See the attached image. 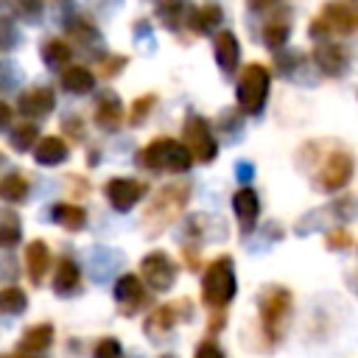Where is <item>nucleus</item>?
<instances>
[{"label":"nucleus","mask_w":358,"mask_h":358,"mask_svg":"<svg viewBox=\"0 0 358 358\" xmlns=\"http://www.w3.org/2000/svg\"><path fill=\"white\" fill-rule=\"evenodd\" d=\"M268 87H271V73L266 64L260 62H249L241 76H238V87H235V98L243 115H260L266 101H268Z\"/></svg>","instance_id":"1"},{"label":"nucleus","mask_w":358,"mask_h":358,"mask_svg":"<svg viewBox=\"0 0 358 358\" xmlns=\"http://www.w3.org/2000/svg\"><path fill=\"white\" fill-rule=\"evenodd\" d=\"M140 162L148 171H165V173H182L193 165V154L185 143L173 137H157L140 151Z\"/></svg>","instance_id":"2"},{"label":"nucleus","mask_w":358,"mask_h":358,"mask_svg":"<svg viewBox=\"0 0 358 358\" xmlns=\"http://www.w3.org/2000/svg\"><path fill=\"white\" fill-rule=\"evenodd\" d=\"M235 296V268H232V257L229 255H221L215 257L204 274H201V299L215 308V310H224L227 302Z\"/></svg>","instance_id":"3"},{"label":"nucleus","mask_w":358,"mask_h":358,"mask_svg":"<svg viewBox=\"0 0 358 358\" xmlns=\"http://www.w3.org/2000/svg\"><path fill=\"white\" fill-rule=\"evenodd\" d=\"M187 196H190V187H187L185 182L165 185V187L157 193V199L151 201V207L145 210V227H148V232L157 235V232H162L168 224H173L176 215L182 213Z\"/></svg>","instance_id":"4"},{"label":"nucleus","mask_w":358,"mask_h":358,"mask_svg":"<svg viewBox=\"0 0 358 358\" xmlns=\"http://www.w3.org/2000/svg\"><path fill=\"white\" fill-rule=\"evenodd\" d=\"M291 313V291L282 285H268L260 294V324L268 341H280L285 330V319Z\"/></svg>","instance_id":"5"},{"label":"nucleus","mask_w":358,"mask_h":358,"mask_svg":"<svg viewBox=\"0 0 358 358\" xmlns=\"http://www.w3.org/2000/svg\"><path fill=\"white\" fill-rule=\"evenodd\" d=\"M352 171H355V162H352V154L338 148V151H330L322 162V168L313 173V185L324 193H333V190H341L350 179H352Z\"/></svg>","instance_id":"6"},{"label":"nucleus","mask_w":358,"mask_h":358,"mask_svg":"<svg viewBox=\"0 0 358 358\" xmlns=\"http://www.w3.org/2000/svg\"><path fill=\"white\" fill-rule=\"evenodd\" d=\"M355 31V14L350 11V6L347 3H327L324 8H322V14L310 22V36H316V39H322V36H327V34H338V36H347V34H352Z\"/></svg>","instance_id":"7"},{"label":"nucleus","mask_w":358,"mask_h":358,"mask_svg":"<svg viewBox=\"0 0 358 358\" xmlns=\"http://www.w3.org/2000/svg\"><path fill=\"white\" fill-rule=\"evenodd\" d=\"M185 145L190 148L193 159L199 162H213L218 154V143L210 131V123L201 115H187L185 120Z\"/></svg>","instance_id":"8"},{"label":"nucleus","mask_w":358,"mask_h":358,"mask_svg":"<svg viewBox=\"0 0 358 358\" xmlns=\"http://www.w3.org/2000/svg\"><path fill=\"white\" fill-rule=\"evenodd\" d=\"M145 190H148L145 182H140V179H129V176H112V179L103 185L106 201H109L117 213L131 210V207L145 196Z\"/></svg>","instance_id":"9"},{"label":"nucleus","mask_w":358,"mask_h":358,"mask_svg":"<svg viewBox=\"0 0 358 358\" xmlns=\"http://www.w3.org/2000/svg\"><path fill=\"white\" fill-rule=\"evenodd\" d=\"M140 274L154 291H168L176 280V266L165 252H148L140 263Z\"/></svg>","instance_id":"10"},{"label":"nucleus","mask_w":358,"mask_h":358,"mask_svg":"<svg viewBox=\"0 0 358 358\" xmlns=\"http://www.w3.org/2000/svg\"><path fill=\"white\" fill-rule=\"evenodd\" d=\"M53 106H56V95H53V90H48V87H31V90L22 92L20 101H17V109H20V115H25V117H45V115L53 112Z\"/></svg>","instance_id":"11"},{"label":"nucleus","mask_w":358,"mask_h":358,"mask_svg":"<svg viewBox=\"0 0 358 358\" xmlns=\"http://www.w3.org/2000/svg\"><path fill=\"white\" fill-rule=\"evenodd\" d=\"M115 299L120 305V313L131 316L143 302H145V291H143V280L137 274H123L115 282Z\"/></svg>","instance_id":"12"},{"label":"nucleus","mask_w":358,"mask_h":358,"mask_svg":"<svg viewBox=\"0 0 358 358\" xmlns=\"http://www.w3.org/2000/svg\"><path fill=\"white\" fill-rule=\"evenodd\" d=\"M232 210L238 215V224H241V232H252L255 224H257V215H260V199L252 187H241L235 196H232Z\"/></svg>","instance_id":"13"},{"label":"nucleus","mask_w":358,"mask_h":358,"mask_svg":"<svg viewBox=\"0 0 358 358\" xmlns=\"http://www.w3.org/2000/svg\"><path fill=\"white\" fill-rule=\"evenodd\" d=\"M313 62L319 64V70L324 76H344L347 70V50L341 45H333V42H319L313 48Z\"/></svg>","instance_id":"14"},{"label":"nucleus","mask_w":358,"mask_h":358,"mask_svg":"<svg viewBox=\"0 0 358 358\" xmlns=\"http://www.w3.org/2000/svg\"><path fill=\"white\" fill-rule=\"evenodd\" d=\"M213 50H215V62L224 73H235L238 62H241V45L235 39L232 31H218L215 34V42H213Z\"/></svg>","instance_id":"15"},{"label":"nucleus","mask_w":358,"mask_h":358,"mask_svg":"<svg viewBox=\"0 0 358 358\" xmlns=\"http://www.w3.org/2000/svg\"><path fill=\"white\" fill-rule=\"evenodd\" d=\"M48 266H50V249H48V243L45 241H31L25 246V268H28L31 282L39 285L42 277H45V271H48Z\"/></svg>","instance_id":"16"},{"label":"nucleus","mask_w":358,"mask_h":358,"mask_svg":"<svg viewBox=\"0 0 358 358\" xmlns=\"http://www.w3.org/2000/svg\"><path fill=\"white\" fill-rule=\"evenodd\" d=\"M59 81H62V87H64L67 92H73V95H84V92H90V90L95 87V76H92L84 64H70V67H64L62 76H59Z\"/></svg>","instance_id":"17"},{"label":"nucleus","mask_w":358,"mask_h":358,"mask_svg":"<svg viewBox=\"0 0 358 358\" xmlns=\"http://www.w3.org/2000/svg\"><path fill=\"white\" fill-rule=\"evenodd\" d=\"M67 143L62 140V137H42L39 143H36V148H34V159H36V165H59V162H64V157H67Z\"/></svg>","instance_id":"18"},{"label":"nucleus","mask_w":358,"mask_h":358,"mask_svg":"<svg viewBox=\"0 0 358 358\" xmlns=\"http://www.w3.org/2000/svg\"><path fill=\"white\" fill-rule=\"evenodd\" d=\"M95 123H98L103 131H117L120 123H123V103H120V98H115V95L103 98V101L95 106Z\"/></svg>","instance_id":"19"},{"label":"nucleus","mask_w":358,"mask_h":358,"mask_svg":"<svg viewBox=\"0 0 358 358\" xmlns=\"http://www.w3.org/2000/svg\"><path fill=\"white\" fill-rule=\"evenodd\" d=\"M78 282H81L78 266H76L70 257H62V260H59V266H56L53 291H56L59 296H67V294H76V291H78Z\"/></svg>","instance_id":"20"},{"label":"nucleus","mask_w":358,"mask_h":358,"mask_svg":"<svg viewBox=\"0 0 358 358\" xmlns=\"http://www.w3.org/2000/svg\"><path fill=\"white\" fill-rule=\"evenodd\" d=\"M176 305H159V308H154L151 313H148V319H145V333L151 336V338H159V336H165L173 324H176Z\"/></svg>","instance_id":"21"},{"label":"nucleus","mask_w":358,"mask_h":358,"mask_svg":"<svg viewBox=\"0 0 358 358\" xmlns=\"http://www.w3.org/2000/svg\"><path fill=\"white\" fill-rule=\"evenodd\" d=\"M288 34H291L288 11H280V14H274V17L266 22V28H263V42H266L268 48H282L285 39H288Z\"/></svg>","instance_id":"22"},{"label":"nucleus","mask_w":358,"mask_h":358,"mask_svg":"<svg viewBox=\"0 0 358 358\" xmlns=\"http://www.w3.org/2000/svg\"><path fill=\"white\" fill-rule=\"evenodd\" d=\"M53 218H56V224H62V227L70 229V232H78V229H84V224H87L84 207L70 204V201L56 204V207H53Z\"/></svg>","instance_id":"23"},{"label":"nucleus","mask_w":358,"mask_h":358,"mask_svg":"<svg viewBox=\"0 0 358 358\" xmlns=\"http://www.w3.org/2000/svg\"><path fill=\"white\" fill-rule=\"evenodd\" d=\"M187 22H190L193 34H210L221 22V8L218 6H199V8L190 11Z\"/></svg>","instance_id":"24"},{"label":"nucleus","mask_w":358,"mask_h":358,"mask_svg":"<svg viewBox=\"0 0 358 358\" xmlns=\"http://www.w3.org/2000/svg\"><path fill=\"white\" fill-rule=\"evenodd\" d=\"M28 187H31V185H28V176L20 173V171H11V173H6L3 182H0V196H3L6 201L17 204V201H25Z\"/></svg>","instance_id":"25"},{"label":"nucleus","mask_w":358,"mask_h":358,"mask_svg":"<svg viewBox=\"0 0 358 358\" xmlns=\"http://www.w3.org/2000/svg\"><path fill=\"white\" fill-rule=\"evenodd\" d=\"M42 59H45V64H50V67H70L67 62H70V56H73V50H70V42L67 39H48V42H42Z\"/></svg>","instance_id":"26"},{"label":"nucleus","mask_w":358,"mask_h":358,"mask_svg":"<svg viewBox=\"0 0 358 358\" xmlns=\"http://www.w3.org/2000/svg\"><path fill=\"white\" fill-rule=\"evenodd\" d=\"M50 341H53V327L50 324H36L20 338V352H39V350L50 347Z\"/></svg>","instance_id":"27"},{"label":"nucleus","mask_w":358,"mask_h":358,"mask_svg":"<svg viewBox=\"0 0 358 358\" xmlns=\"http://www.w3.org/2000/svg\"><path fill=\"white\" fill-rule=\"evenodd\" d=\"M36 134H39L36 123H20V126L11 129V134H8V145H11L14 151H28L34 143H39Z\"/></svg>","instance_id":"28"},{"label":"nucleus","mask_w":358,"mask_h":358,"mask_svg":"<svg viewBox=\"0 0 358 358\" xmlns=\"http://www.w3.org/2000/svg\"><path fill=\"white\" fill-rule=\"evenodd\" d=\"M20 235H22V229H20L17 213L3 210V215H0V243H3V246H14V243L20 241Z\"/></svg>","instance_id":"29"},{"label":"nucleus","mask_w":358,"mask_h":358,"mask_svg":"<svg viewBox=\"0 0 358 358\" xmlns=\"http://www.w3.org/2000/svg\"><path fill=\"white\" fill-rule=\"evenodd\" d=\"M25 305H28V296H25V291H22V288L8 285V288H3V291H0V308H3L6 313H22V310H25Z\"/></svg>","instance_id":"30"},{"label":"nucleus","mask_w":358,"mask_h":358,"mask_svg":"<svg viewBox=\"0 0 358 358\" xmlns=\"http://www.w3.org/2000/svg\"><path fill=\"white\" fill-rule=\"evenodd\" d=\"M185 8H187L185 0H159V17L165 20L168 28H176V25L182 22Z\"/></svg>","instance_id":"31"},{"label":"nucleus","mask_w":358,"mask_h":358,"mask_svg":"<svg viewBox=\"0 0 358 358\" xmlns=\"http://www.w3.org/2000/svg\"><path fill=\"white\" fill-rule=\"evenodd\" d=\"M157 103V95L154 92H148V95H140L134 103H131V112H129V123L131 126H140L145 117H148V112H151V106Z\"/></svg>","instance_id":"32"},{"label":"nucleus","mask_w":358,"mask_h":358,"mask_svg":"<svg viewBox=\"0 0 358 358\" xmlns=\"http://www.w3.org/2000/svg\"><path fill=\"white\" fill-rule=\"evenodd\" d=\"M92 358H120V341L117 338H101L92 350Z\"/></svg>","instance_id":"33"},{"label":"nucleus","mask_w":358,"mask_h":358,"mask_svg":"<svg viewBox=\"0 0 358 358\" xmlns=\"http://www.w3.org/2000/svg\"><path fill=\"white\" fill-rule=\"evenodd\" d=\"M126 64H129V59H126V56H120V53H115V56H109V59H103V62H101V76H103V78L117 76Z\"/></svg>","instance_id":"34"},{"label":"nucleus","mask_w":358,"mask_h":358,"mask_svg":"<svg viewBox=\"0 0 358 358\" xmlns=\"http://www.w3.org/2000/svg\"><path fill=\"white\" fill-rule=\"evenodd\" d=\"M193 358H224V352H221V347L213 338H204V341H199Z\"/></svg>","instance_id":"35"},{"label":"nucleus","mask_w":358,"mask_h":358,"mask_svg":"<svg viewBox=\"0 0 358 358\" xmlns=\"http://www.w3.org/2000/svg\"><path fill=\"white\" fill-rule=\"evenodd\" d=\"M352 243V238L344 232V229H333L327 232V249H347Z\"/></svg>","instance_id":"36"},{"label":"nucleus","mask_w":358,"mask_h":358,"mask_svg":"<svg viewBox=\"0 0 358 358\" xmlns=\"http://www.w3.org/2000/svg\"><path fill=\"white\" fill-rule=\"evenodd\" d=\"M42 0H17V11L22 14V17H36L39 11H42Z\"/></svg>","instance_id":"37"},{"label":"nucleus","mask_w":358,"mask_h":358,"mask_svg":"<svg viewBox=\"0 0 358 358\" xmlns=\"http://www.w3.org/2000/svg\"><path fill=\"white\" fill-rule=\"evenodd\" d=\"M224 322H227V316H224V313H213V316H210V330H213V333H215V330H221V327H224Z\"/></svg>","instance_id":"38"},{"label":"nucleus","mask_w":358,"mask_h":358,"mask_svg":"<svg viewBox=\"0 0 358 358\" xmlns=\"http://www.w3.org/2000/svg\"><path fill=\"white\" fill-rule=\"evenodd\" d=\"M277 0H249V6L255 8V11H260V8H271Z\"/></svg>","instance_id":"39"},{"label":"nucleus","mask_w":358,"mask_h":358,"mask_svg":"<svg viewBox=\"0 0 358 358\" xmlns=\"http://www.w3.org/2000/svg\"><path fill=\"white\" fill-rule=\"evenodd\" d=\"M0 120H3V126H8V120H11V109H8V103L0 106Z\"/></svg>","instance_id":"40"},{"label":"nucleus","mask_w":358,"mask_h":358,"mask_svg":"<svg viewBox=\"0 0 358 358\" xmlns=\"http://www.w3.org/2000/svg\"><path fill=\"white\" fill-rule=\"evenodd\" d=\"M6 358H34L31 352H14V355H6Z\"/></svg>","instance_id":"41"},{"label":"nucleus","mask_w":358,"mask_h":358,"mask_svg":"<svg viewBox=\"0 0 358 358\" xmlns=\"http://www.w3.org/2000/svg\"><path fill=\"white\" fill-rule=\"evenodd\" d=\"M162 358H171V355H162Z\"/></svg>","instance_id":"42"}]
</instances>
